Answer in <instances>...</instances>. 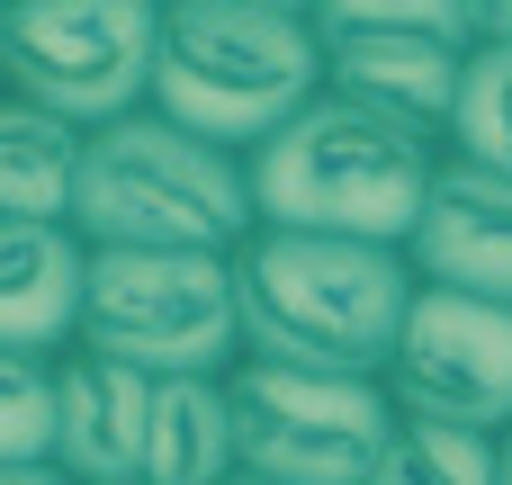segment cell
<instances>
[{"label": "cell", "instance_id": "obj_1", "mask_svg": "<svg viewBox=\"0 0 512 485\" xmlns=\"http://www.w3.org/2000/svg\"><path fill=\"white\" fill-rule=\"evenodd\" d=\"M234 288H243V360L333 369V378H387L405 315L423 297L405 252L342 234H279V225H261L234 252Z\"/></svg>", "mask_w": 512, "mask_h": 485}, {"label": "cell", "instance_id": "obj_2", "mask_svg": "<svg viewBox=\"0 0 512 485\" xmlns=\"http://www.w3.org/2000/svg\"><path fill=\"white\" fill-rule=\"evenodd\" d=\"M441 162H450L441 135L324 90L297 126H279L252 153V198H261V225H279V234H342V243L405 252L432 207Z\"/></svg>", "mask_w": 512, "mask_h": 485}, {"label": "cell", "instance_id": "obj_3", "mask_svg": "<svg viewBox=\"0 0 512 485\" xmlns=\"http://www.w3.org/2000/svg\"><path fill=\"white\" fill-rule=\"evenodd\" d=\"M72 234L90 252H216L234 261L261 234L252 162L171 126L162 108L90 135L81 189H72Z\"/></svg>", "mask_w": 512, "mask_h": 485}, {"label": "cell", "instance_id": "obj_4", "mask_svg": "<svg viewBox=\"0 0 512 485\" xmlns=\"http://www.w3.org/2000/svg\"><path fill=\"white\" fill-rule=\"evenodd\" d=\"M324 99V36L306 9L279 0H180L162 9V72L153 108L225 153H261Z\"/></svg>", "mask_w": 512, "mask_h": 485}, {"label": "cell", "instance_id": "obj_5", "mask_svg": "<svg viewBox=\"0 0 512 485\" xmlns=\"http://www.w3.org/2000/svg\"><path fill=\"white\" fill-rule=\"evenodd\" d=\"M81 351L162 378H234L243 369V288L216 252H90Z\"/></svg>", "mask_w": 512, "mask_h": 485}, {"label": "cell", "instance_id": "obj_6", "mask_svg": "<svg viewBox=\"0 0 512 485\" xmlns=\"http://www.w3.org/2000/svg\"><path fill=\"white\" fill-rule=\"evenodd\" d=\"M162 9L153 0H18L9 9V99L108 135L153 108Z\"/></svg>", "mask_w": 512, "mask_h": 485}, {"label": "cell", "instance_id": "obj_7", "mask_svg": "<svg viewBox=\"0 0 512 485\" xmlns=\"http://www.w3.org/2000/svg\"><path fill=\"white\" fill-rule=\"evenodd\" d=\"M225 387H234L243 477H261V485H369L387 441H396V423H405L387 378L243 360Z\"/></svg>", "mask_w": 512, "mask_h": 485}, {"label": "cell", "instance_id": "obj_8", "mask_svg": "<svg viewBox=\"0 0 512 485\" xmlns=\"http://www.w3.org/2000/svg\"><path fill=\"white\" fill-rule=\"evenodd\" d=\"M315 36H324V90L369 99L450 144L468 54L486 45L477 0H324Z\"/></svg>", "mask_w": 512, "mask_h": 485}, {"label": "cell", "instance_id": "obj_9", "mask_svg": "<svg viewBox=\"0 0 512 485\" xmlns=\"http://www.w3.org/2000/svg\"><path fill=\"white\" fill-rule=\"evenodd\" d=\"M387 396L405 423H450V432H512V306L423 288L405 315V342L387 360Z\"/></svg>", "mask_w": 512, "mask_h": 485}, {"label": "cell", "instance_id": "obj_10", "mask_svg": "<svg viewBox=\"0 0 512 485\" xmlns=\"http://www.w3.org/2000/svg\"><path fill=\"white\" fill-rule=\"evenodd\" d=\"M414 279L423 288H450V297H486V306H512V171H486V162H441L432 180V207L405 243Z\"/></svg>", "mask_w": 512, "mask_h": 485}, {"label": "cell", "instance_id": "obj_11", "mask_svg": "<svg viewBox=\"0 0 512 485\" xmlns=\"http://www.w3.org/2000/svg\"><path fill=\"white\" fill-rule=\"evenodd\" d=\"M153 441V378L99 351H63L54 396V468L72 485H135Z\"/></svg>", "mask_w": 512, "mask_h": 485}, {"label": "cell", "instance_id": "obj_12", "mask_svg": "<svg viewBox=\"0 0 512 485\" xmlns=\"http://www.w3.org/2000/svg\"><path fill=\"white\" fill-rule=\"evenodd\" d=\"M90 243L72 225H0V351L63 360L81 351Z\"/></svg>", "mask_w": 512, "mask_h": 485}, {"label": "cell", "instance_id": "obj_13", "mask_svg": "<svg viewBox=\"0 0 512 485\" xmlns=\"http://www.w3.org/2000/svg\"><path fill=\"white\" fill-rule=\"evenodd\" d=\"M243 477V432H234V387L225 378H162L153 387V441L135 485H234Z\"/></svg>", "mask_w": 512, "mask_h": 485}, {"label": "cell", "instance_id": "obj_14", "mask_svg": "<svg viewBox=\"0 0 512 485\" xmlns=\"http://www.w3.org/2000/svg\"><path fill=\"white\" fill-rule=\"evenodd\" d=\"M81 153L90 135H72L27 99H0V225H72Z\"/></svg>", "mask_w": 512, "mask_h": 485}, {"label": "cell", "instance_id": "obj_15", "mask_svg": "<svg viewBox=\"0 0 512 485\" xmlns=\"http://www.w3.org/2000/svg\"><path fill=\"white\" fill-rule=\"evenodd\" d=\"M369 485H495V441L450 432V423H396Z\"/></svg>", "mask_w": 512, "mask_h": 485}, {"label": "cell", "instance_id": "obj_16", "mask_svg": "<svg viewBox=\"0 0 512 485\" xmlns=\"http://www.w3.org/2000/svg\"><path fill=\"white\" fill-rule=\"evenodd\" d=\"M54 396H63V360L0 351V468H54Z\"/></svg>", "mask_w": 512, "mask_h": 485}, {"label": "cell", "instance_id": "obj_17", "mask_svg": "<svg viewBox=\"0 0 512 485\" xmlns=\"http://www.w3.org/2000/svg\"><path fill=\"white\" fill-rule=\"evenodd\" d=\"M450 153L459 162H486V171H512V45H477L468 54V90H459V117H450Z\"/></svg>", "mask_w": 512, "mask_h": 485}, {"label": "cell", "instance_id": "obj_18", "mask_svg": "<svg viewBox=\"0 0 512 485\" xmlns=\"http://www.w3.org/2000/svg\"><path fill=\"white\" fill-rule=\"evenodd\" d=\"M0 485H72L63 468H0Z\"/></svg>", "mask_w": 512, "mask_h": 485}, {"label": "cell", "instance_id": "obj_19", "mask_svg": "<svg viewBox=\"0 0 512 485\" xmlns=\"http://www.w3.org/2000/svg\"><path fill=\"white\" fill-rule=\"evenodd\" d=\"M495 485H512V432L495 441Z\"/></svg>", "mask_w": 512, "mask_h": 485}, {"label": "cell", "instance_id": "obj_20", "mask_svg": "<svg viewBox=\"0 0 512 485\" xmlns=\"http://www.w3.org/2000/svg\"><path fill=\"white\" fill-rule=\"evenodd\" d=\"M0 99H9V9H0Z\"/></svg>", "mask_w": 512, "mask_h": 485}, {"label": "cell", "instance_id": "obj_21", "mask_svg": "<svg viewBox=\"0 0 512 485\" xmlns=\"http://www.w3.org/2000/svg\"><path fill=\"white\" fill-rule=\"evenodd\" d=\"M234 485H261V477H234Z\"/></svg>", "mask_w": 512, "mask_h": 485}]
</instances>
